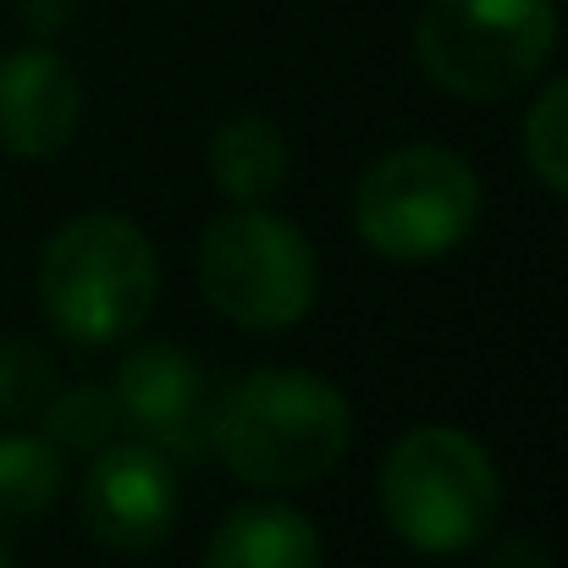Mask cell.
<instances>
[{
  "label": "cell",
  "mask_w": 568,
  "mask_h": 568,
  "mask_svg": "<svg viewBox=\"0 0 568 568\" xmlns=\"http://www.w3.org/2000/svg\"><path fill=\"white\" fill-rule=\"evenodd\" d=\"M210 447L237 480L260 491H298L348 458L354 408L315 371H254L215 397Z\"/></svg>",
  "instance_id": "1"
},
{
  "label": "cell",
  "mask_w": 568,
  "mask_h": 568,
  "mask_svg": "<svg viewBox=\"0 0 568 568\" xmlns=\"http://www.w3.org/2000/svg\"><path fill=\"white\" fill-rule=\"evenodd\" d=\"M161 298V260L144 226L111 210L72 215L39 254V304L44 321L83 343L105 348L133 337Z\"/></svg>",
  "instance_id": "2"
},
{
  "label": "cell",
  "mask_w": 568,
  "mask_h": 568,
  "mask_svg": "<svg viewBox=\"0 0 568 568\" xmlns=\"http://www.w3.org/2000/svg\"><path fill=\"white\" fill-rule=\"evenodd\" d=\"M376 491L392 536L425 558H458L480 547L503 508L491 453L458 425L408 430L386 453Z\"/></svg>",
  "instance_id": "3"
},
{
  "label": "cell",
  "mask_w": 568,
  "mask_h": 568,
  "mask_svg": "<svg viewBox=\"0 0 568 568\" xmlns=\"http://www.w3.org/2000/svg\"><path fill=\"white\" fill-rule=\"evenodd\" d=\"M193 276L204 304L243 332H287L321 293L310 237L260 204H232L199 232Z\"/></svg>",
  "instance_id": "4"
},
{
  "label": "cell",
  "mask_w": 568,
  "mask_h": 568,
  "mask_svg": "<svg viewBox=\"0 0 568 568\" xmlns=\"http://www.w3.org/2000/svg\"><path fill=\"white\" fill-rule=\"evenodd\" d=\"M558 44L552 0H425L414 22L419 72L453 100L519 94Z\"/></svg>",
  "instance_id": "5"
},
{
  "label": "cell",
  "mask_w": 568,
  "mask_h": 568,
  "mask_svg": "<svg viewBox=\"0 0 568 568\" xmlns=\"http://www.w3.org/2000/svg\"><path fill=\"white\" fill-rule=\"evenodd\" d=\"M480 221V178L447 144H403L354 189V232L392 265L453 254Z\"/></svg>",
  "instance_id": "6"
},
{
  "label": "cell",
  "mask_w": 568,
  "mask_h": 568,
  "mask_svg": "<svg viewBox=\"0 0 568 568\" xmlns=\"http://www.w3.org/2000/svg\"><path fill=\"white\" fill-rule=\"evenodd\" d=\"M83 525L111 552H150L172 536L183 486L161 447L150 442H105L83 475Z\"/></svg>",
  "instance_id": "7"
},
{
  "label": "cell",
  "mask_w": 568,
  "mask_h": 568,
  "mask_svg": "<svg viewBox=\"0 0 568 568\" xmlns=\"http://www.w3.org/2000/svg\"><path fill=\"white\" fill-rule=\"evenodd\" d=\"M111 397H116L122 425L139 442L161 447L166 458H199L210 447L215 392H210V376L199 371V359H189L183 348H172V343L133 348L116 365Z\"/></svg>",
  "instance_id": "8"
},
{
  "label": "cell",
  "mask_w": 568,
  "mask_h": 568,
  "mask_svg": "<svg viewBox=\"0 0 568 568\" xmlns=\"http://www.w3.org/2000/svg\"><path fill=\"white\" fill-rule=\"evenodd\" d=\"M83 128V83L50 44L0 55V150L11 161H50Z\"/></svg>",
  "instance_id": "9"
},
{
  "label": "cell",
  "mask_w": 568,
  "mask_h": 568,
  "mask_svg": "<svg viewBox=\"0 0 568 568\" xmlns=\"http://www.w3.org/2000/svg\"><path fill=\"white\" fill-rule=\"evenodd\" d=\"M204 568H321V530L287 503H243L215 525Z\"/></svg>",
  "instance_id": "10"
},
{
  "label": "cell",
  "mask_w": 568,
  "mask_h": 568,
  "mask_svg": "<svg viewBox=\"0 0 568 568\" xmlns=\"http://www.w3.org/2000/svg\"><path fill=\"white\" fill-rule=\"evenodd\" d=\"M210 178L232 204H265L271 193L287 183L293 172V150L287 133L271 116H232L210 133Z\"/></svg>",
  "instance_id": "11"
},
{
  "label": "cell",
  "mask_w": 568,
  "mask_h": 568,
  "mask_svg": "<svg viewBox=\"0 0 568 568\" xmlns=\"http://www.w3.org/2000/svg\"><path fill=\"white\" fill-rule=\"evenodd\" d=\"M61 453L44 436H0V525H28L61 497Z\"/></svg>",
  "instance_id": "12"
},
{
  "label": "cell",
  "mask_w": 568,
  "mask_h": 568,
  "mask_svg": "<svg viewBox=\"0 0 568 568\" xmlns=\"http://www.w3.org/2000/svg\"><path fill=\"white\" fill-rule=\"evenodd\" d=\"M39 419H44V442H50L55 453H100V447L116 442V430H122V414H116L111 386L55 392Z\"/></svg>",
  "instance_id": "13"
},
{
  "label": "cell",
  "mask_w": 568,
  "mask_h": 568,
  "mask_svg": "<svg viewBox=\"0 0 568 568\" xmlns=\"http://www.w3.org/2000/svg\"><path fill=\"white\" fill-rule=\"evenodd\" d=\"M50 397H55V365L44 359V348L28 337H6L0 343V425L39 419Z\"/></svg>",
  "instance_id": "14"
},
{
  "label": "cell",
  "mask_w": 568,
  "mask_h": 568,
  "mask_svg": "<svg viewBox=\"0 0 568 568\" xmlns=\"http://www.w3.org/2000/svg\"><path fill=\"white\" fill-rule=\"evenodd\" d=\"M525 155H530V172L552 193L568 199V78L547 83L541 100L530 105V116H525Z\"/></svg>",
  "instance_id": "15"
},
{
  "label": "cell",
  "mask_w": 568,
  "mask_h": 568,
  "mask_svg": "<svg viewBox=\"0 0 568 568\" xmlns=\"http://www.w3.org/2000/svg\"><path fill=\"white\" fill-rule=\"evenodd\" d=\"M486 568H552V558L541 552V541H530V536H508V541L486 558Z\"/></svg>",
  "instance_id": "16"
},
{
  "label": "cell",
  "mask_w": 568,
  "mask_h": 568,
  "mask_svg": "<svg viewBox=\"0 0 568 568\" xmlns=\"http://www.w3.org/2000/svg\"><path fill=\"white\" fill-rule=\"evenodd\" d=\"M17 11H22V22H28V28L55 33V28L72 17V0H17Z\"/></svg>",
  "instance_id": "17"
},
{
  "label": "cell",
  "mask_w": 568,
  "mask_h": 568,
  "mask_svg": "<svg viewBox=\"0 0 568 568\" xmlns=\"http://www.w3.org/2000/svg\"><path fill=\"white\" fill-rule=\"evenodd\" d=\"M0 568H17L11 564V552H6V541H0Z\"/></svg>",
  "instance_id": "18"
}]
</instances>
